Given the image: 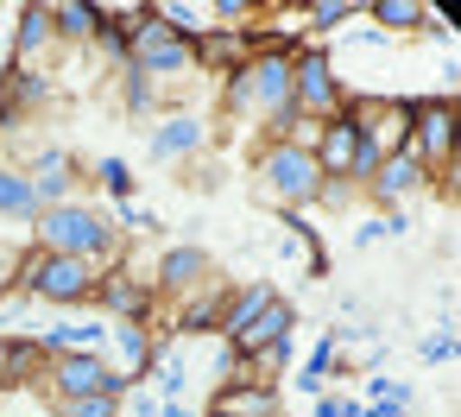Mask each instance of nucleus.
<instances>
[{
	"label": "nucleus",
	"mask_w": 461,
	"mask_h": 417,
	"mask_svg": "<svg viewBox=\"0 0 461 417\" xmlns=\"http://www.w3.org/2000/svg\"><path fill=\"white\" fill-rule=\"evenodd\" d=\"M32 247L39 253H70V259H89V266H114L121 259V228L89 209V203H58V209H39L32 222Z\"/></svg>",
	"instance_id": "obj_1"
},
{
	"label": "nucleus",
	"mask_w": 461,
	"mask_h": 417,
	"mask_svg": "<svg viewBox=\"0 0 461 417\" xmlns=\"http://www.w3.org/2000/svg\"><path fill=\"white\" fill-rule=\"evenodd\" d=\"M95 278H102V266H89V259L39 253V247L20 253V291L39 297V304H51V310H83V304H95Z\"/></svg>",
	"instance_id": "obj_2"
},
{
	"label": "nucleus",
	"mask_w": 461,
	"mask_h": 417,
	"mask_svg": "<svg viewBox=\"0 0 461 417\" xmlns=\"http://www.w3.org/2000/svg\"><path fill=\"white\" fill-rule=\"evenodd\" d=\"M259 190H266L278 209H310V203H322V171H316V159H310L303 146L272 140V146L259 152Z\"/></svg>",
	"instance_id": "obj_3"
},
{
	"label": "nucleus",
	"mask_w": 461,
	"mask_h": 417,
	"mask_svg": "<svg viewBox=\"0 0 461 417\" xmlns=\"http://www.w3.org/2000/svg\"><path fill=\"white\" fill-rule=\"evenodd\" d=\"M291 108H297V121H316V127L348 108V89H341L329 51H316V45L297 51V64H291Z\"/></svg>",
	"instance_id": "obj_4"
},
{
	"label": "nucleus",
	"mask_w": 461,
	"mask_h": 417,
	"mask_svg": "<svg viewBox=\"0 0 461 417\" xmlns=\"http://www.w3.org/2000/svg\"><path fill=\"white\" fill-rule=\"evenodd\" d=\"M429 177L455 171V102L448 95H423L411 102V146H404Z\"/></svg>",
	"instance_id": "obj_5"
},
{
	"label": "nucleus",
	"mask_w": 461,
	"mask_h": 417,
	"mask_svg": "<svg viewBox=\"0 0 461 417\" xmlns=\"http://www.w3.org/2000/svg\"><path fill=\"white\" fill-rule=\"evenodd\" d=\"M127 70H140V77H152V83H165V77H184V70H196V51H190V39H177L158 14H152V26L133 39V58H127Z\"/></svg>",
	"instance_id": "obj_6"
},
{
	"label": "nucleus",
	"mask_w": 461,
	"mask_h": 417,
	"mask_svg": "<svg viewBox=\"0 0 461 417\" xmlns=\"http://www.w3.org/2000/svg\"><path fill=\"white\" fill-rule=\"evenodd\" d=\"M152 304H158L152 278H133L127 266H102V278H95V310H102L108 322H152Z\"/></svg>",
	"instance_id": "obj_7"
},
{
	"label": "nucleus",
	"mask_w": 461,
	"mask_h": 417,
	"mask_svg": "<svg viewBox=\"0 0 461 417\" xmlns=\"http://www.w3.org/2000/svg\"><path fill=\"white\" fill-rule=\"evenodd\" d=\"M108 379H114V360L89 348V354H58L45 367V385L39 392L45 398H95V392L108 398Z\"/></svg>",
	"instance_id": "obj_8"
},
{
	"label": "nucleus",
	"mask_w": 461,
	"mask_h": 417,
	"mask_svg": "<svg viewBox=\"0 0 461 417\" xmlns=\"http://www.w3.org/2000/svg\"><path fill=\"white\" fill-rule=\"evenodd\" d=\"M291 329H297V310H291L285 297H272V304H266V310H259V316H253V322H247V329H240L228 348H234V354H240V360L259 373V360H266L278 341H291Z\"/></svg>",
	"instance_id": "obj_9"
},
{
	"label": "nucleus",
	"mask_w": 461,
	"mask_h": 417,
	"mask_svg": "<svg viewBox=\"0 0 461 417\" xmlns=\"http://www.w3.org/2000/svg\"><path fill=\"white\" fill-rule=\"evenodd\" d=\"M203 278H215V259L203 247H165L152 266V291H165V297H190Z\"/></svg>",
	"instance_id": "obj_10"
},
{
	"label": "nucleus",
	"mask_w": 461,
	"mask_h": 417,
	"mask_svg": "<svg viewBox=\"0 0 461 417\" xmlns=\"http://www.w3.org/2000/svg\"><path fill=\"white\" fill-rule=\"evenodd\" d=\"M32 196H39V209H58V203H70V184L83 177V159L77 152H64V146H45L39 159H32Z\"/></svg>",
	"instance_id": "obj_11"
},
{
	"label": "nucleus",
	"mask_w": 461,
	"mask_h": 417,
	"mask_svg": "<svg viewBox=\"0 0 461 417\" xmlns=\"http://www.w3.org/2000/svg\"><path fill=\"white\" fill-rule=\"evenodd\" d=\"M354 140H360V127L348 121V108H341L335 121H322V133H316V146H310V159H316L322 184H348V165H354Z\"/></svg>",
	"instance_id": "obj_12"
},
{
	"label": "nucleus",
	"mask_w": 461,
	"mask_h": 417,
	"mask_svg": "<svg viewBox=\"0 0 461 417\" xmlns=\"http://www.w3.org/2000/svg\"><path fill=\"white\" fill-rule=\"evenodd\" d=\"M423 177H429V171H423L411 152H385V159H379V171H373V184H366V196H373L379 209H398L404 196H417V190H423Z\"/></svg>",
	"instance_id": "obj_13"
},
{
	"label": "nucleus",
	"mask_w": 461,
	"mask_h": 417,
	"mask_svg": "<svg viewBox=\"0 0 461 417\" xmlns=\"http://www.w3.org/2000/svg\"><path fill=\"white\" fill-rule=\"evenodd\" d=\"M58 45V26H51V7L45 0H26L20 7V26H14V64L20 70H39V58Z\"/></svg>",
	"instance_id": "obj_14"
},
{
	"label": "nucleus",
	"mask_w": 461,
	"mask_h": 417,
	"mask_svg": "<svg viewBox=\"0 0 461 417\" xmlns=\"http://www.w3.org/2000/svg\"><path fill=\"white\" fill-rule=\"evenodd\" d=\"M203 140H209V127H203L196 114H171V121L152 127V146H146V152H152L158 165H184V159L203 152Z\"/></svg>",
	"instance_id": "obj_15"
},
{
	"label": "nucleus",
	"mask_w": 461,
	"mask_h": 417,
	"mask_svg": "<svg viewBox=\"0 0 461 417\" xmlns=\"http://www.w3.org/2000/svg\"><path fill=\"white\" fill-rule=\"evenodd\" d=\"M108 335H114V373H121L127 385H133V379H146V373H152V360H158L152 329H146V322H114Z\"/></svg>",
	"instance_id": "obj_16"
},
{
	"label": "nucleus",
	"mask_w": 461,
	"mask_h": 417,
	"mask_svg": "<svg viewBox=\"0 0 461 417\" xmlns=\"http://www.w3.org/2000/svg\"><path fill=\"white\" fill-rule=\"evenodd\" d=\"M190 51H196V64H203V70H221V77H228V70H240V64L253 58L247 32H228V26H203V39H196Z\"/></svg>",
	"instance_id": "obj_17"
},
{
	"label": "nucleus",
	"mask_w": 461,
	"mask_h": 417,
	"mask_svg": "<svg viewBox=\"0 0 461 417\" xmlns=\"http://www.w3.org/2000/svg\"><path fill=\"white\" fill-rule=\"evenodd\" d=\"M215 411H228V417H278V392H272V379H228L215 392Z\"/></svg>",
	"instance_id": "obj_18"
},
{
	"label": "nucleus",
	"mask_w": 461,
	"mask_h": 417,
	"mask_svg": "<svg viewBox=\"0 0 461 417\" xmlns=\"http://www.w3.org/2000/svg\"><path fill=\"white\" fill-rule=\"evenodd\" d=\"M221 304H228V278H203L190 297H177V329H190V335L215 329L221 322Z\"/></svg>",
	"instance_id": "obj_19"
},
{
	"label": "nucleus",
	"mask_w": 461,
	"mask_h": 417,
	"mask_svg": "<svg viewBox=\"0 0 461 417\" xmlns=\"http://www.w3.org/2000/svg\"><path fill=\"white\" fill-rule=\"evenodd\" d=\"M51 26H58V45H95L102 7L95 0H51Z\"/></svg>",
	"instance_id": "obj_20"
},
{
	"label": "nucleus",
	"mask_w": 461,
	"mask_h": 417,
	"mask_svg": "<svg viewBox=\"0 0 461 417\" xmlns=\"http://www.w3.org/2000/svg\"><path fill=\"white\" fill-rule=\"evenodd\" d=\"M272 297H278V291H272L266 278H259V285H240V291L228 285V304H221V322H215V335H221V341H234V335H240V329H247V322H253V316H259Z\"/></svg>",
	"instance_id": "obj_21"
},
{
	"label": "nucleus",
	"mask_w": 461,
	"mask_h": 417,
	"mask_svg": "<svg viewBox=\"0 0 461 417\" xmlns=\"http://www.w3.org/2000/svg\"><path fill=\"white\" fill-rule=\"evenodd\" d=\"M0 222H20V228L39 222V196H32V177L20 165H0Z\"/></svg>",
	"instance_id": "obj_22"
},
{
	"label": "nucleus",
	"mask_w": 461,
	"mask_h": 417,
	"mask_svg": "<svg viewBox=\"0 0 461 417\" xmlns=\"http://www.w3.org/2000/svg\"><path fill=\"white\" fill-rule=\"evenodd\" d=\"M360 20L385 26V32H423L429 14H423V0H360Z\"/></svg>",
	"instance_id": "obj_23"
},
{
	"label": "nucleus",
	"mask_w": 461,
	"mask_h": 417,
	"mask_svg": "<svg viewBox=\"0 0 461 417\" xmlns=\"http://www.w3.org/2000/svg\"><path fill=\"white\" fill-rule=\"evenodd\" d=\"M51 354L39 348V335H7V379L14 385H45Z\"/></svg>",
	"instance_id": "obj_24"
},
{
	"label": "nucleus",
	"mask_w": 461,
	"mask_h": 417,
	"mask_svg": "<svg viewBox=\"0 0 461 417\" xmlns=\"http://www.w3.org/2000/svg\"><path fill=\"white\" fill-rule=\"evenodd\" d=\"M95 184H102L114 203H133V190H140V177H133L127 159H95Z\"/></svg>",
	"instance_id": "obj_25"
},
{
	"label": "nucleus",
	"mask_w": 461,
	"mask_h": 417,
	"mask_svg": "<svg viewBox=\"0 0 461 417\" xmlns=\"http://www.w3.org/2000/svg\"><path fill=\"white\" fill-rule=\"evenodd\" d=\"M348 20H360V0H310V26L335 32V26H348Z\"/></svg>",
	"instance_id": "obj_26"
},
{
	"label": "nucleus",
	"mask_w": 461,
	"mask_h": 417,
	"mask_svg": "<svg viewBox=\"0 0 461 417\" xmlns=\"http://www.w3.org/2000/svg\"><path fill=\"white\" fill-rule=\"evenodd\" d=\"M152 95H158V83H152V77L121 70V108H127V114H146V108H152Z\"/></svg>",
	"instance_id": "obj_27"
},
{
	"label": "nucleus",
	"mask_w": 461,
	"mask_h": 417,
	"mask_svg": "<svg viewBox=\"0 0 461 417\" xmlns=\"http://www.w3.org/2000/svg\"><path fill=\"white\" fill-rule=\"evenodd\" d=\"M51 417H121V404L114 398H51Z\"/></svg>",
	"instance_id": "obj_28"
},
{
	"label": "nucleus",
	"mask_w": 461,
	"mask_h": 417,
	"mask_svg": "<svg viewBox=\"0 0 461 417\" xmlns=\"http://www.w3.org/2000/svg\"><path fill=\"white\" fill-rule=\"evenodd\" d=\"M221 114H253V95H247V64L221 77Z\"/></svg>",
	"instance_id": "obj_29"
},
{
	"label": "nucleus",
	"mask_w": 461,
	"mask_h": 417,
	"mask_svg": "<svg viewBox=\"0 0 461 417\" xmlns=\"http://www.w3.org/2000/svg\"><path fill=\"white\" fill-rule=\"evenodd\" d=\"M322 373H335V341H329V335L310 348V360H303V385L316 392V385H322Z\"/></svg>",
	"instance_id": "obj_30"
},
{
	"label": "nucleus",
	"mask_w": 461,
	"mask_h": 417,
	"mask_svg": "<svg viewBox=\"0 0 461 417\" xmlns=\"http://www.w3.org/2000/svg\"><path fill=\"white\" fill-rule=\"evenodd\" d=\"M14 291H20V247L0 240V297H14Z\"/></svg>",
	"instance_id": "obj_31"
},
{
	"label": "nucleus",
	"mask_w": 461,
	"mask_h": 417,
	"mask_svg": "<svg viewBox=\"0 0 461 417\" xmlns=\"http://www.w3.org/2000/svg\"><path fill=\"white\" fill-rule=\"evenodd\" d=\"M95 45H102V51H108V58L121 64V70H127V58H133V39H121V32H114V26L102 20V32H95Z\"/></svg>",
	"instance_id": "obj_32"
},
{
	"label": "nucleus",
	"mask_w": 461,
	"mask_h": 417,
	"mask_svg": "<svg viewBox=\"0 0 461 417\" xmlns=\"http://www.w3.org/2000/svg\"><path fill=\"white\" fill-rule=\"evenodd\" d=\"M121 228H127V234H146V228H158V222H152L140 203H121Z\"/></svg>",
	"instance_id": "obj_33"
},
{
	"label": "nucleus",
	"mask_w": 461,
	"mask_h": 417,
	"mask_svg": "<svg viewBox=\"0 0 461 417\" xmlns=\"http://www.w3.org/2000/svg\"><path fill=\"white\" fill-rule=\"evenodd\" d=\"M423 360H455V335H448V329L429 335V341H423Z\"/></svg>",
	"instance_id": "obj_34"
},
{
	"label": "nucleus",
	"mask_w": 461,
	"mask_h": 417,
	"mask_svg": "<svg viewBox=\"0 0 461 417\" xmlns=\"http://www.w3.org/2000/svg\"><path fill=\"white\" fill-rule=\"evenodd\" d=\"M360 411H366V404H354V398H322V404H316V417H360Z\"/></svg>",
	"instance_id": "obj_35"
},
{
	"label": "nucleus",
	"mask_w": 461,
	"mask_h": 417,
	"mask_svg": "<svg viewBox=\"0 0 461 417\" xmlns=\"http://www.w3.org/2000/svg\"><path fill=\"white\" fill-rule=\"evenodd\" d=\"M423 14H429L442 32H455V26H461V7H455V0H442V7H423Z\"/></svg>",
	"instance_id": "obj_36"
},
{
	"label": "nucleus",
	"mask_w": 461,
	"mask_h": 417,
	"mask_svg": "<svg viewBox=\"0 0 461 417\" xmlns=\"http://www.w3.org/2000/svg\"><path fill=\"white\" fill-rule=\"evenodd\" d=\"M158 417H196V411H190L184 398H158Z\"/></svg>",
	"instance_id": "obj_37"
},
{
	"label": "nucleus",
	"mask_w": 461,
	"mask_h": 417,
	"mask_svg": "<svg viewBox=\"0 0 461 417\" xmlns=\"http://www.w3.org/2000/svg\"><path fill=\"white\" fill-rule=\"evenodd\" d=\"M0 392H14V379H7V335H0Z\"/></svg>",
	"instance_id": "obj_38"
},
{
	"label": "nucleus",
	"mask_w": 461,
	"mask_h": 417,
	"mask_svg": "<svg viewBox=\"0 0 461 417\" xmlns=\"http://www.w3.org/2000/svg\"><path fill=\"white\" fill-rule=\"evenodd\" d=\"M133 417H158V398H140V404H133Z\"/></svg>",
	"instance_id": "obj_39"
},
{
	"label": "nucleus",
	"mask_w": 461,
	"mask_h": 417,
	"mask_svg": "<svg viewBox=\"0 0 461 417\" xmlns=\"http://www.w3.org/2000/svg\"><path fill=\"white\" fill-rule=\"evenodd\" d=\"M203 417H228V411H215V404H209V411H203Z\"/></svg>",
	"instance_id": "obj_40"
}]
</instances>
